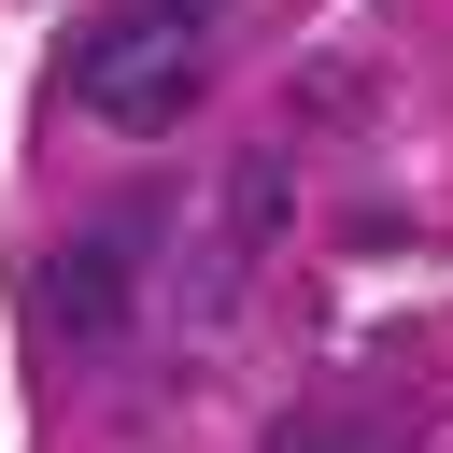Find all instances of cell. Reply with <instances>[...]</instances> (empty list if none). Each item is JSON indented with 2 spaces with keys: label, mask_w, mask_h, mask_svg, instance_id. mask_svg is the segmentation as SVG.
<instances>
[{
  "label": "cell",
  "mask_w": 453,
  "mask_h": 453,
  "mask_svg": "<svg viewBox=\"0 0 453 453\" xmlns=\"http://www.w3.org/2000/svg\"><path fill=\"white\" fill-rule=\"evenodd\" d=\"M198 85H212V42L184 28V14H85L71 28V99L113 127V142H156V127H184L198 113Z\"/></svg>",
  "instance_id": "6da1fadb"
},
{
  "label": "cell",
  "mask_w": 453,
  "mask_h": 453,
  "mask_svg": "<svg viewBox=\"0 0 453 453\" xmlns=\"http://www.w3.org/2000/svg\"><path fill=\"white\" fill-rule=\"evenodd\" d=\"M142 241H156V198H99V226H71L28 283V311L57 326V354H113L142 326Z\"/></svg>",
  "instance_id": "7a4b0ae2"
},
{
  "label": "cell",
  "mask_w": 453,
  "mask_h": 453,
  "mask_svg": "<svg viewBox=\"0 0 453 453\" xmlns=\"http://www.w3.org/2000/svg\"><path fill=\"white\" fill-rule=\"evenodd\" d=\"M269 241H283V142H241L226 184H212V226H198V255H184V283H170V311H184V326H226Z\"/></svg>",
  "instance_id": "3957f363"
},
{
  "label": "cell",
  "mask_w": 453,
  "mask_h": 453,
  "mask_svg": "<svg viewBox=\"0 0 453 453\" xmlns=\"http://www.w3.org/2000/svg\"><path fill=\"white\" fill-rule=\"evenodd\" d=\"M156 14H184V28H212V14H226V0H156Z\"/></svg>",
  "instance_id": "277c9868"
},
{
  "label": "cell",
  "mask_w": 453,
  "mask_h": 453,
  "mask_svg": "<svg viewBox=\"0 0 453 453\" xmlns=\"http://www.w3.org/2000/svg\"><path fill=\"white\" fill-rule=\"evenodd\" d=\"M283 453H340V439H283Z\"/></svg>",
  "instance_id": "5b68a950"
}]
</instances>
